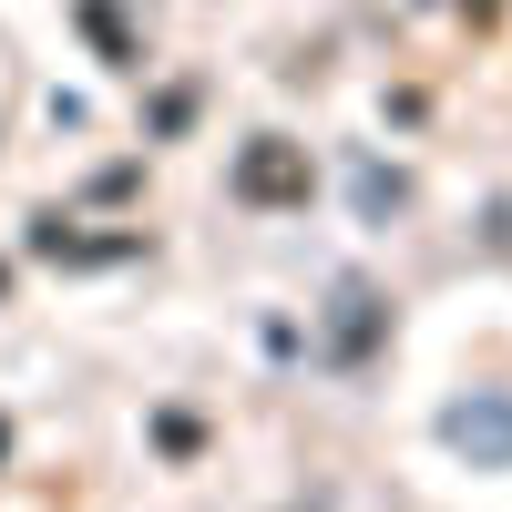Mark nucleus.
I'll return each mask as SVG.
<instances>
[{
	"instance_id": "f257e3e1",
	"label": "nucleus",
	"mask_w": 512,
	"mask_h": 512,
	"mask_svg": "<svg viewBox=\"0 0 512 512\" xmlns=\"http://www.w3.org/2000/svg\"><path fill=\"white\" fill-rule=\"evenodd\" d=\"M236 185H246L256 205H287V195H308V164H297L287 144H256V154L236 164Z\"/></svg>"
},
{
	"instance_id": "f03ea898",
	"label": "nucleus",
	"mask_w": 512,
	"mask_h": 512,
	"mask_svg": "<svg viewBox=\"0 0 512 512\" xmlns=\"http://www.w3.org/2000/svg\"><path fill=\"white\" fill-rule=\"evenodd\" d=\"M451 441L472 461H512V410H451Z\"/></svg>"
},
{
	"instance_id": "7ed1b4c3",
	"label": "nucleus",
	"mask_w": 512,
	"mask_h": 512,
	"mask_svg": "<svg viewBox=\"0 0 512 512\" xmlns=\"http://www.w3.org/2000/svg\"><path fill=\"white\" fill-rule=\"evenodd\" d=\"M492 226H502V246H512V205H502V216H492Z\"/></svg>"
}]
</instances>
